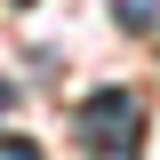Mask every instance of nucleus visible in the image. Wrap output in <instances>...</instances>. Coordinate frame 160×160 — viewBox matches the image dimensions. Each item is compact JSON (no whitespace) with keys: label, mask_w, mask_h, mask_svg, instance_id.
Instances as JSON below:
<instances>
[{"label":"nucleus","mask_w":160,"mask_h":160,"mask_svg":"<svg viewBox=\"0 0 160 160\" xmlns=\"http://www.w3.org/2000/svg\"><path fill=\"white\" fill-rule=\"evenodd\" d=\"M72 136H80V152H136L144 144V96L96 88V96L72 112Z\"/></svg>","instance_id":"f257e3e1"},{"label":"nucleus","mask_w":160,"mask_h":160,"mask_svg":"<svg viewBox=\"0 0 160 160\" xmlns=\"http://www.w3.org/2000/svg\"><path fill=\"white\" fill-rule=\"evenodd\" d=\"M112 16H120V24H128V32H144V24H152V16H160V0H112Z\"/></svg>","instance_id":"f03ea898"},{"label":"nucleus","mask_w":160,"mask_h":160,"mask_svg":"<svg viewBox=\"0 0 160 160\" xmlns=\"http://www.w3.org/2000/svg\"><path fill=\"white\" fill-rule=\"evenodd\" d=\"M8 104H16V88H8V80H0V112H8Z\"/></svg>","instance_id":"7ed1b4c3"}]
</instances>
